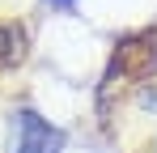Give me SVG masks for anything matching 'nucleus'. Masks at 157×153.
I'll list each match as a JSON object with an SVG mask.
<instances>
[{
	"instance_id": "nucleus-1",
	"label": "nucleus",
	"mask_w": 157,
	"mask_h": 153,
	"mask_svg": "<svg viewBox=\"0 0 157 153\" xmlns=\"http://www.w3.org/2000/svg\"><path fill=\"white\" fill-rule=\"evenodd\" d=\"M110 68L119 76H149V73H157V30L128 34L115 47V55H110Z\"/></svg>"
},
{
	"instance_id": "nucleus-2",
	"label": "nucleus",
	"mask_w": 157,
	"mask_h": 153,
	"mask_svg": "<svg viewBox=\"0 0 157 153\" xmlns=\"http://www.w3.org/2000/svg\"><path fill=\"white\" fill-rule=\"evenodd\" d=\"M59 149H64L59 128H51L47 119H38L34 111H21V115H17V140H13V153H59Z\"/></svg>"
},
{
	"instance_id": "nucleus-3",
	"label": "nucleus",
	"mask_w": 157,
	"mask_h": 153,
	"mask_svg": "<svg viewBox=\"0 0 157 153\" xmlns=\"http://www.w3.org/2000/svg\"><path fill=\"white\" fill-rule=\"evenodd\" d=\"M30 51V38H26V26L13 22V17H0V68H17Z\"/></svg>"
},
{
	"instance_id": "nucleus-4",
	"label": "nucleus",
	"mask_w": 157,
	"mask_h": 153,
	"mask_svg": "<svg viewBox=\"0 0 157 153\" xmlns=\"http://www.w3.org/2000/svg\"><path fill=\"white\" fill-rule=\"evenodd\" d=\"M47 4H55V9H72V0H47Z\"/></svg>"
}]
</instances>
